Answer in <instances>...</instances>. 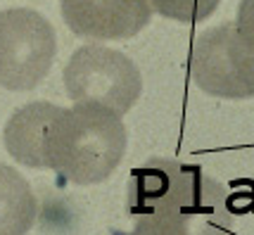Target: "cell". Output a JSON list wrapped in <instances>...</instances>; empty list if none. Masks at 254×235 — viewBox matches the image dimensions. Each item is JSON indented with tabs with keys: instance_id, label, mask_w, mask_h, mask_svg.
<instances>
[{
	"instance_id": "cell-3",
	"label": "cell",
	"mask_w": 254,
	"mask_h": 235,
	"mask_svg": "<svg viewBox=\"0 0 254 235\" xmlns=\"http://www.w3.org/2000/svg\"><path fill=\"white\" fill-rule=\"evenodd\" d=\"M69 100L102 105L119 117L140 98L143 78L131 57L105 45H83L64 67Z\"/></svg>"
},
{
	"instance_id": "cell-6",
	"label": "cell",
	"mask_w": 254,
	"mask_h": 235,
	"mask_svg": "<svg viewBox=\"0 0 254 235\" xmlns=\"http://www.w3.org/2000/svg\"><path fill=\"white\" fill-rule=\"evenodd\" d=\"M64 24L78 38L126 41L150 24V0H60Z\"/></svg>"
},
{
	"instance_id": "cell-1",
	"label": "cell",
	"mask_w": 254,
	"mask_h": 235,
	"mask_svg": "<svg viewBox=\"0 0 254 235\" xmlns=\"http://www.w3.org/2000/svg\"><path fill=\"white\" fill-rule=\"evenodd\" d=\"M126 235H228L231 204L219 180L197 164L155 157L128 176ZM124 235V233H117Z\"/></svg>"
},
{
	"instance_id": "cell-7",
	"label": "cell",
	"mask_w": 254,
	"mask_h": 235,
	"mask_svg": "<svg viewBox=\"0 0 254 235\" xmlns=\"http://www.w3.org/2000/svg\"><path fill=\"white\" fill-rule=\"evenodd\" d=\"M36 195L17 169L0 164V235H26L36 224Z\"/></svg>"
},
{
	"instance_id": "cell-5",
	"label": "cell",
	"mask_w": 254,
	"mask_h": 235,
	"mask_svg": "<svg viewBox=\"0 0 254 235\" xmlns=\"http://www.w3.org/2000/svg\"><path fill=\"white\" fill-rule=\"evenodd\" d=\"M188 67L192 81L207 95L254 98V55L240 45L233 22L207 29L192 41Z\"/></svg>"
},
{
	"instance_id": "cell-8",
	"label": "cell",
	"mask_w": 254,
	"mask_h": 235,
	"mask_svg": "<svg viewBox=\"0 0 254 235\" xmlns=\"http://www.w3.org/2000/svg\"><path fill=\"white\" fill-rule=\"evenodd\" d=\"M150 5L166 19L183 24H197L209 19L221 5V0H150Z\"/></svg>"
},
{
	"instance_id": "cell-2",
	"label": "cell",
	"mask_w": 254,
	"mask_h": 235,
	"mask_svg": "<svg viewBox=\"0 0 254 235\" xmlns=\"http://www.w3.org/2000/svg\"><path fill=\"white\" fill-rule=\"evenodd\" d=\"M126 143V128L117 112L88 102L74 107L50 102L29 167L50 169L60 180L74 185H95L114 174Z\"/></svg>"
},
{
	"instance_id": "cell-4",
	"label": "cell",
	"mask_w": 254,
	"mask_h": 235,
	"mask_svg": "<svg viewBox=\"0 0 254 235\" xmlns=\"http://www.w3.org/2000/svg\"><path fill=\"white\" fill-rule=\"evenodd\" d=\"M57 36L41 12L12 7L0 12V86L5 90H33L53 67Z\"/></svg>"
},
{
	"instance_id": "cell-9",
	"label": "cell",
	"mask_w": 254,
	"mask_h": 235,
	"mask_svg": "<svg viewBox=\"0 0 254 235\" xmlns=\"http://www.w3.org/2000/svg\"><path fill=\"white\" fill-rule=\"evenodd\" d=\"M235 36L247 53L254 55V0H240L238 17L233 22Z\"/></svg>"
}]
</instances>
